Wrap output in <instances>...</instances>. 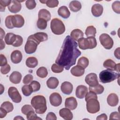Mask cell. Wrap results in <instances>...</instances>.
I'll return each instance as SVG.
<instances>
[{
    "label": "cell",
    "mask_w": 120,
    "mask_h": 120,
    "mask_svg": "<svg viewBox=\"0 0 120 120\" xmlns=\"http://www.w3.org/2000/svg\"><path fill=\"white\" fill-rule=\"evenodd\" d=\"M38 18H42L45 20L46 22L50 20L51 15L50 12L45 9H41L39 10L38 14Z\"/></svg>",
    "instance_id": "24"
},
{
    "label": "cell",
    "mask_w": 120,
    "mask_h": 120,
    "mask_svg": "<svg viewBox=\"0 0 120 120\" xmlns=\"http://www.w3.org/2000/svg\"><path fill=\"white\" fill-rule=\"evenodd\" d=\"M115 71H117L118 72H120V63H118V64L116 65Z\"/></svg>",
    "instance_id": "63"
},
{
    "label": "cell",
    "mask_w": 120,
    "mask_h": 120,
    "mask_svg": "<svg viewBox=\"0 0 120 120\" xmlns=\"http://www.w3.org/2000/svg\"><path fill=\"white\" fill-rule=\"evenodd\" d=\"M22 75L18 71H14L10 75L9 79L10 81L14 84L19 83L22 80Z\"/></svg>",
    "instance_id": "19"
},
{
    "label": "cell",
    "mask_w": 120,
    "mask_h": 120,
    "mask_svg": "<svg viewBox=\"0 0 120 120\" xmlns=\"http://www.w3.org/2000/svg\"><path fill=\"white\" fill-rule=\"evenodd\" d=\"M50 27L52 32L55 35H61L65 31L63 22L58 18H53L52 20Z\"/></svg>",
    "instance_id": "4"
},
{
    "label": "cell",
    "mask_w": 120,
    "mask_h": 120,
    "mask_svg": "<svg viewBox=\"0 0 120 120\" xmlns=\"http://www.w3.org/2000/svg\"><path fill=\"white\" fill-rule=\"evenodd\" d=\"M37 26L40 30H45L47 27V22L42 18H38L37 22Z\"/></svg>",
    "instance_id": "38"
},
{
    "label": "cell",
    "mask_w": 120,
    "mask_h": 120,
    "mask_svg": "<svg viewBox=\"0 0 120 120\" xmlns=\"http://www.w3.org/2000/svg\"><path fill=\"white\" fill-rule=\"evenodd\" d=\"M65 106L70 110H75L77 106V102L76 98L73 97H70L66 99Z\"/></svg>",
    "instance_id": "11"
},
{
    "label": "cell",
    "mask_w": 120,
    "mask_h": 120,
    "mask_svg": "<svg viewBox=\"0 0 120 120\" xmlns=\"http://www.w3.org/2000/svg\"><path fill=\"white\" fill-rule=\"evenodd\" d=\"M11 0H0V6L5 8L7 6H8L10 4Z\"/></svg>",
    "instance_id": "55"
},
{
    "label": "cell",
    "mask_w": 120,
    "mask_h": 120,
    "mask_svg": "<svg viewBox=\"0 0 120 120\" xmlns=\"http://www.w3.org/2000/svg\"><path fill=\"white\" fill-rule=\"evenodd\" d=\"M25 63L28 68H34L38 65V60L34 57H30L27 59Z\"/></svg>",
    "instance_id": "27"
},
{
    "label": "cell",
    "mask_w": 120,
    "mask_h": 120,
    "mask_svg": "<svg viewBox=\"0 0 120 120\" xmlns=\"http://www.w3.org/2000/svg\"><path fill=\"white\" fill-rule=\"evenodd\" d=\"M10 69H11L10 66H9V65L7 64V65H6L3 67H1L0 72L2 74L6 75L9 72Z\"/></svg>",
    "instance_id": "51"
},
{
    "label": "cell",
    "mask_w": 120,
    "mask_h": 120,
    "mask_svg": "<svg viewBox=\"0 0 120 120\" xmlns=\"http://www.w3.org/2000/svg\"><path fill=\"white\" fill-rule=\"evenodd\" d=\"M8 94L11 100L15 103H18L22 100L21 95L15 87H9L8 90Z\"/></svg>",
    "instance_id": "8"
},
{
    "label": "cell",
    "mask_w": 120,
    "mask_h": 120,
    "mask_svg": "<svg viewBox=\"0 0 120 120\" xmlns=\"http://www.w3.org/2000/svg\"><path fill=\"white\" fill-rule=\"evenodd\" d=\"M69 8L71 11L76 12L79 11L82 8L81 3L77 0L71 1L69 5Z\"/></svg>",
    "instance_id": "26"
},
{
    "label": "cell",
    "mask_w": 120,
    "mask_h": 120,
    "mask_svg": "<svg viewBox=\"0 0 120 120\" xmlns=\"http://www.w3.org/2000/svg\"><path fill=\"white\" fill-rule=\"evenodd\" d=\"M85 97V100L86 101L92 98L98 99V97L97 96V94L92 91H90L89 92H87Z\"/></svg>",
    "instance_id": "50"
},
{
    "label": "cell",
    "mask_w": 120,
    "mask_h": 120,
    "mask_svg": "<svg viewBox=\"0 0 120 120\" xmlns=\"http://www.w3.org/2000/svg\"><path fill=\"white\" fill-rule=\"evenodd\" d=\"M61 91L65 94L69 95L73 91V87L71 83L69 82H64L62 83L60 87Z\"/></svg>",
    "instance_id": "15"
},
{
    "label": "cell",
    "mask_w": 120,
    "mask_h": 120,
    "mask_svg": "<svg viewBox=\"0 0 120 120\" xmlns=\"http://www.w3.org/2000/svg\"><path fill=\"white\" fill-rule=\"evenodd\" d=\"M89 61L87 58L85 57H82L79 59L77 61V65L83 68H86L89 65Z\"/></svg>",
    "instance_id": "35"
},
{
    "label": "cell",
    "mask_w": 120,
    "mask_h": 120,
    "mask_svg": "<svg viewBox=\"0 0 120 120\" xmlns=\"http://www.w3.org/2000/svg\"><path fill=\"white\" fill-rule=\"evenodd\" d=\"M27 119L28 120H42L41 118L38 117L35 113L34 111L30 112L26 115Z\"/></svg>",
    "instance_id": "44"
},
{
    "label": "cell",
    "mask_w": 120,
    "mask_h": 120,
    "mask_svg": "<svg viewBox=\"0 0 120 120\" xmlns=\"http://www.w3.org/2000/svg\"><path fill=\"white\" fill-rule=\"evenodd\" d=\"M22 91L25 96H29L33 92V90L30 85L25 84L22 88Z\"/></svg>",
    "instance_id": "36"
},
{
    "label": "cell",
    "mask_w": 120,
    "mask_h": 120,
    "mask_svg": "<svg viewBox=\"0 0 120 120\" xmlns=\"http://www.w3.org/2000/svg\"><path fill=\"white\" fill-rule=\"evenodd\" d=\"M58 15L64 19L68 18L70 15V12L68 8L65 6L60 7L58 10Z\"/></svg>",
    "instance_id": "22"
},
{
    "label": "cell",
    "mask_w": 120,
    "mask_h": 120,
    "mask_svg": "<svg viewBox=\"0 0 120 120\" xmlns=\"http://www.w3.org/2000/svg\"><path fill=\"white\" fill-rule=\"evenodd\" d=\"M86 108L87 111L90 113H95L100 110V104L96 98H92L86 101Z\"/></svg>",
    "instance_id": "6"
},
{
    "label": "cell",
    "mask_w": 120,
    "mask_h": 120,
    "mask_svg": "<svg viewBox=\"0 0 120 120\" xmlns=\"http://www.w3.org/2000/svg\"><path fill=\"white\" fill-rule=\"evenodd\" d=\"M16 35H15L13 33L9 32V33H8L6 34L4 39L7 45H12V44L15 41L16 39Z\"/></svg>",
    "instance_id": "29"
},
{
    "label": "cell",
    "mask_w": 120,
    "mask_h": 120,
    "mask_svg": "<svg viewBox=\"0 0 120 120\" xmlns=\"http://www.w3.org/2000/svg\"><path fill=\"white\" fill-rule=\"evenodd\" d=\"M23 43V39L20 36L16 35V38L15 41L12 44V45L14 47H19Z\"/></svg>",
    "instance_id": "46"
},
{
    "label": "cell",
    "mask_w": 120,
    "mask_h": 120,
    "mask_svg": "<svg viewBox=\"0 0 120 120\" xmlns=\"http://www.w3.org/2000/svg\"><path fill=\"white\" fill-rule=\"evenodd\" d=\"M70 72L73 75L79 77L84 74L85 70L83 68L77 65L71 68Z\"/></svg>",
    "instance_id": "21"
},
{
    "label": "cell",
    "mask_w": 120,
    "mask_h": 120,
    "mask_svg": "<svg viewBox=\"0 0 120 120\" xmlns=\"http://www.w3.org/2000/svg\"><path fill=\"white\" fill-rule=\"evenodd\" d=\"M40 44L33 34L31 35L27 38V42L24 46L25 52L27 54H31L35 52L37 49L38 45Z\"/></svg>",
    "instance_id": "5"
},
{
    "label": "cell",
    "mask_w": 120,
    "mask_h": 120,
    "mask_svg": "<svg viewBox=\"0 0 120 120\" xmlns=\"http://www.w3.org/2000/svg\"><path fill=\"white\" fill-rule=\"evenodd\" d=\"M31 105L38 114H43L47 110L46 99L42 95L33 97L31 100Z\"/></svg>",
    "instance_id": "2"
},
{
    "label": "cell",
    "mask_w": 120,
    "mask_h": 120,
    "mask_svg": "<svg viewBox=\"0 0 120 120\" xmlns=\"http://www.w3.org/2000/svg\"><path fill=\"white\" fill-rule=\"evenodd\" d=\"M21 8V4L18 0H11L10 4L8 6L9 11L13 13H16L19 12Z\"/></svg>",
    "instance_id": "13"
},
{
    "label": "cell",
    "mask_w": 120,
    "mask_h": 120,
    "mask_svg": "<svg viewBox=\"0 0 120 120\" xmlns=\"http://www.w3.org/2000/svg\"><path fill=\"white\" fill-rule=\"evenodd\" d=\"M88 88L85 85H80L77 87L75 90V95L77 98L82 99L84 98L88 92Z\"/></svg>",
    "instance_id": "14"
},
{
    "label": "cell",
    "mask_w": 120,
    "mask_h": 120,
    "mask_svg": "<svg viewBox=\"0 0 120 120\" xmlns=\"http://www.w3.org/2000/svg\"><path fill=\"white\" fill-rule=\"evenodd\" d=\"M99 40L100 44L106 49H111L113 45V41L112 38L106 33H103L100 35Z\"/></svg>",
    "instance_id": "7"
},
{
    "label": "cell",
    "mask_w": 120,
    "mask_h": 120,
    "mask_svg": "<svg viewBox=\"0 0 120 120\" xmlns=\"http://www.w3.org/2000/svg\"><path fill=\"white\" fill-rule=\"evenodd\" d=\"M40 2L43 3V4H45L46 3V0H44V1H42V0H40Z\"/></svg>",
    "instance_id": "64"
},
{
    "label": "cell",
    "mask_w": 120,
    "mask_h": 120,
    "mask_svg": "<svg viewBox=\"0 0 120 120\" xmlns=\"http://www.w3.org/2000/svg\"><path fill=\"white\" fill-rule=\"evenodd\" d=\"M85 81L90 87H95L99 84L97 75L94 73L87 75L85 78Z\"/></svg>",
    "instance_id": "9"
},
{
    "label": "cell",
    "mask_w": 120,
    "mask_h": 120,
    "mask_svg": "<svg viewBox=\"0 0 120 120\" xmlns=\"http://www.w3.org/2000/svg\"><path fill=\"white\" fill-rule=\"evenodd\" d=\"M79 47L82 50L89 49V45L87 38H82L78 40Z\"/></svg>",
    "instance_id": "31"
},
{
    "label": "cell",
    "mask_w": 120,
    "mask_h": 120,
    "mask_svg": "<svg viewBox=\"0 0 120 120\" xmlns=\"http://www.w3.org/2000/svg\"><path fill=\"white\" fill-rule=\"evenodd\" d=\"M116 65L115 62L111 59H107L103 63V66L105 68L111 70H115Z\"/></svg>",
    "instance_id": "28"
},
{
    "label": "cell",
    "mask_w": 120,
    "mask_h": 120,
    "mask_svg": "<svg viewBox=\"0 0 120 120\" xmlns=\"http://www.w3.org/2000/svg\"><path fill=\"white\" fill-rule=\"evenodd\" d=\"M77 46L76 42L70 36H67L63 41L55 63L65 68L66 70H69L75 64L76 59L81 54Z\"/></svg>",
    "instance_id": "1"
},
{
    "label": "cell",
    "mask_w": 120,
    "mask_h": 120,
    "mask_svg": "<svg viewBox=\"0 0 120 120\" xmlns=\"http://www.w3.org/2000/svg\"><path fill=\"white\" fill-rule=\"evenodd\" d=\"M0 107L5 109L8 113L12 112L14 109V106L11 102L9 101H5L3 102L0 105Z\"/></svg>",
    "instance_id": "37"
},
{
    "label": "cell",
    "mask_w": 120,
    "mask_h": 120,
    "mask_svg": "<svg viewBox=\"0 0 120 120\" xmlns=\"http://www.w3.org/2000/svg\"><path fill=\"white\" fill-rule=\"evenodd\" d=\"M0 40H2L5 35V32L1 28H0Z\"/></svg>",
    "instance_id": "59"
},
{
    "label": "cell",
    "mask_w": 120,
    "mask_h": 120,
    "mask_svg": "<svg viewBox=\"0 0 120 120\" xmlns=\"http://www.w3.org/2000/svg\"><path fill=\"white\" fill-rule=\"evenodd\" d=\"M70 37L75 41H78L79 39L83 38V33L80 29H76L71 31L70 33Z\"/></svg>",
    "instance_id": "25"
},
{
    "label": "cell",
    "mask_w": 120,
    "mask_h": 120,
    "mask_svg": "<svg viewBox=\"0 0 120 120\" xmlns=\"http://www.w3.org/2000/svg\"><path fill=\"white\" fill-rule=\"evenodd\" d=\"M49 100L51 104L55 107L59 106L62 103V98L60 94L57 92L51 94L49 97Z\"/></svg>",
    "instance_id": "10"
},
{
    "label": "cell",
    "mask_w": 120,
    "mask_h": 120,
    "mask_svg": "<svg viewBox=\"0 0 120 120\" xmlns=\"http://www.w3.org/2000/svg\"><path fill=\"white\" fill-rule=\"evenodd\" d=\"M33 79V76L30 74H28L25 75L22 80V82L25 84H27L31 82Z\"/></svg>",
    "instance_id": "49"
},
{
    "label": "cell",
    "mask_w": 120,
    "mask_h": 120,
    "mask_svg": "<svg viewBox=\"0 0 120 120\" xmlns=\"http://www.w3.org/2000/svg\"><path fill=\"white\" fill-rule=\"evenodd\" d=\"M103 12V7L99 4H94L91 8V12L93 16L99 17L101 16Z\"/></svg>",
    "instance_id": "18"
},
{
    "label": "cell",
    "mask_w": 120,
    "mask_h": 120,
    "mask_svg": "<svg viewBox=\"0 0 120 120\" xmlns=\"http://www.w3.org/2000/svg\"><path fill=\"white\" fill-rule=\"evenodd\" d=\"M108 104L111 106H116L119 102V98L118 96L115 93H111L107 98Z\"/></svg>",
    "instance_id": "20"
},
{
    "label": "cell",
    "mask_w": 120,
    "mask_h": 120,
    "mask_svg": "<svg viewBox=\"0 0 120 120\" xmlns=\"http://www.w3.org/2000/svg\"><path fill=\"white\" fill-rule=\"evenodd\" d=\"M12 22L14 27L21 28L24 24V19L22 15H13Z\"/></svg>",
    "instance_id": "12"
},
{
    "label": "cell",
    "mask_w": 120,
    "mask_h": 120,
    "mask_svg": "<svg viewBox=\"0 0 120 120\" xmlns=\"http://www.w3.org/2000/svg\"><path fill=\"white\" fill-rule=\"evenodd\" d=\"M46 120H56L57 117L55 113L52 112H49L46 117Z\"/></svg>",
    "instance_id": "54"
},
{
    "label": "cell",
    "mask_w": 120,
    "mask_h": 120,
    "mask_svg": "<svg viewBox=\"0 0 120 120\" xmlns=\"http://www.w3.org/2000/svg\"><path fill=\"white\" fill-rule=\"evenodd\" d=\"M59 115L66 120H71L73 119V113L70 110L67 108H63L59 111Z\"/></svg>",
    "instance_id": "17"
},
{
    "label": "cell",
    "mask_w": 120,
    "mask_h": 120,
    "mask_svg": "<svg viewBox=\"0 0 120 120\" xmlns=\"http://www.w3.org/2000/svg\"><path fill=\"white\" fill-rule=\"evenodd\" d=\"M45 4L49 8H53L58 6L59 1L57 0H46Z\"/></svg>",
    "instance_id": "47"
},
{
    "label": "cell",
    "mask_w": 120,
    "mask_h": 120,
    "mask_svg": "<svg viewBox=\"0 0 120 120\" xmlns=\"http://www.w3.org/2000/svg\"><path fill=\"white\" fill-rule=\"evenodd\" d=\"M36 74L38 77L41 78H44L47 76L48 71L46 68L44 67H41L38 69L36 72Z\"/></svg>",
    "instance_id": "33"
},
{
    "label": "cell",
    "mask_w": 120,
    "mask_h": 120,
    "mask_svg": "<svg viewBox=\"0 0 120 120\" xmlns=\"http://www.w3.org/2000/svg\"><path fill=\"white\" fill-rule=\"evenodd\" d=\"M22 58V55L21 52L19 50H15L11 54L10 59L12 62L14 64L20 63Z\"/></svg>",
    "instance_id": "16"
},
{
    "label": "cell",
    "mask_w": 120,
    "mask_h": 120,
    "mask_svg": "<svg viewBox=\"0 0 120 120\" xmlns=\"http://www.w3.org/2000/svg\"><path fill=\"white\" fill-rule=\"evenodd\" d=\"M120 47H118L117 49H115V50L114 51V54L115 57L118 59H120Z\"/></svg>",
    "instance_id": "58"
},
{
    "label": "cell",
    "mask_w": 120,
    "mask_h": 120,
    "mask_svg": "<svg viewBox=\"0 0 120 120\" xmlns=\"http://www.w3.org/2000/svg\"><path fill=\"white\" fill-rule=\"evenodd\" d=\"M8 64L7 60L6 57L2 54H0V66L3 67Z\"/></svg>",
    "instance_id": "53"
},
{
    "label": "cell",
    "mask_w": 120,
    "mask_h": 120,
    "mask_svg": "<svg viewBox=\"0 0 120 120\" xmlns=\"http://www.w3.org/2000/svg\"><path fill=\"white\" fill-rule=\"evenodd\" d=\"M14 120H24L23 118L21 116H17L16 117H15L14 119Z\"/></svg>",
    "instance_id": "62"
},
{
    "label": "cell",
    "mask_w": 120,
    "mask_h": 120,
    "mask_svg": "<svg viewBox=\"0 0 120 120\" xmlns=\"http://www.w3.org/2000/svg\"><path fill=\"white\" fill-rule=\"evenodd\" d=\"M0 50L3 49L5 47V44L2 40H0Z\"/></svg>",
    "instance_id": "60"
},
{
    "label": "cell",
    "mask_w": 120,
    "mask_h": 120,
    "mask_svg": "<svg viewBox=\"0 0 120 120\" xmlns=\"http://www.w3.org/2000/svg\"><path fill=\"white\" fill-rule=\"evenodd\" d=\"M59 82L58 79L55 77H50L46 82L47 87L51 89H55L58 86Z\"/></svg>",
    "instance_id": "23"
},
{
    "label": "cell",
    "mask_w": 120,
    "mask_h": 120,
    "mask_svg": "<svg viewBox=\"0 0 120 120\" xmlns=\"http://www.w3.org/2000/svg\"><path fill=\"white\" fill-rule=\"evenodd\" d=\"M32 111H34V109H33L32 106H31L30 105H24L21 109V112H22L26 115L27 113H28Z\"/></svg>",
    "instance_id": "43"
},
{
    "label": "cell",
    "mask_w": 120,
    "mask_h": 120,
    "mask_svg": "<svg viewBox=\"0 0 120 120\" xmlns=\"http://www.w3.org/2000/svg\"><path fill=\"white\" fill-rule=\"evenodd\" d=\"M0 94H2V93L4 92V86H3V85L2 84H0Z\"/></svg>",
    "instance_id": "61"
},
{
    "label": "cell",
    "mask_w": 120,
    "mask_h": 120,
    "mask_svg": "<svg viewBox=\"0 0 120 120\" xmlns=\"http://www.w3.org/2000/svg\"><path fill=\"white\" fill-rule=\"evenodd\" d=\"M96 120H107V116L106 114L103 113V114H101L98 115L97 117Z\"/></svg>",
    "instance_id": "57"
},
{
    "label": "cell",
    "mask_w": 120,
    "mask_h": 120,
    "mask_svg": "<svg viewBox=\"0 0 120 120\" xmlns=\"http://www.w3.org/2000/svg\"><path fill=\"white\" fill-rule=\"evenodd\" d=\"M120 115L119 112H112L110 115L109 120H120Z\"/></svg>",
    "instance_id": "52"
},
{
    "label": "cell",
    "mask_w": 120,
    "mask_h": 120,
    "mask_svg": "<svg viewBox=\"0 0 120 120\" xmlns=\"http://www.w3.org/2000/svg\"><path fill=\"white\" fill-rule=\"evenodd\" d=\"M26 8L29 9H33L36 6V3L34 0H28L25 2Z\"/></svg>",
    "instance_id": "48"
},
{
    "label": "cell",
    "mask_w": 120,
    "mask_h": 120,
    "mask_svg": "<svg viewBox=\"0 0 120 120\" xmlns=\"http://www.w3.org/2000/svg\"><path fill=\"white\" fill-rule=\"evenodd\" d=\"M97 31L96 29L93 26H88L85 30V35L87 37H95L96 36Z\"/></svg>",
    "instance_id": "34"
},
{
    "label": "cell",
    "mask_w": 120,
    "mask_h": 120,
    "mask_svg": "<svg viewBox=\"0 0 120 120\" xmlns=\"http://www.w3.org/2000/svg\"><path fill=\"white\" fill-rule=\"evenodd\" d=\"M30 85L31 87L33 92H36L38 91L40 89V84L39 82L37 81H32Z\"/></svg>",
    "instance_id": "42"
},
{
    "label": "cell",
    "mask_w": 120,
    "mask_h": 120,
    "mask_svg": "<svg viewBox=\"0 0 120 120\" xmlns=\"http://www.w3.org/2000/svg\"><path fill=\"white\" fill-rule=\"evenodd\" d=\"M119 74H117L112 70L106 69L100 73L99 77L100 82L103 83H105L110 82L117 78H119Z\"/></svg>",
    "instance_id": "3"
},
{
    "label": "cell",
    "mask_w": 120,
    "mask_h": 120,
    "mask_svg": "<svg viewBox=\"0 0 120 120\" xmlns=\"http://www.w3.org/2000/svg\"><path fill=\"white\" fill-rule=\"evenodd\" d=\"M89 89L90 91H92L96 94H101L104 90V87L99 84L95 87H89Z\"/></svg>",
    "instance_id": "32"
},
{
    "label": "cell",
    "mask_w": 120,
    "mask_h": 120,
    "mask_svg": "<svg viewBox=\"0 0 120 120\" xmlns=\"http://www.w3.org/2000/svg\"><path fill=\"white\" fill-rule=\"evenodd\" d=\"M64 68L62 66L56 64L54 63L52 64L51 67L52 71L55 73H60L62 72L63 71Z\"/></svg>",
    "instance_id": "41"
},
{
    "label": "cell",
    "mask_w": 120,
    "mask_h": 120,
    "mask_svg": "<svg viewBox=\"0 0 120 120\" xmlns=\"http://www.w3.org/2000/svg\"><path fill=\"white\" fill-rule=\"evenodd\" d=\"M89 45V49H91L96 47L97 45V40L95 37H89L86 38Z\"/></svg>",
    "instance_id": "39"
},
{
    "label": "cell",
    "mask_w": 120,
    "mask_h": 120,
    "mask_svg": "<svg viewBox=\"0 0 120 120\" xmlns=\"http://www.w3.org/2000/svg\"><path fill=\"white\" fill-rule=\"evenodd\" d=\"M36 39L40 43L46 41L48 39V35L46 33L39 32L33 34Z\"/></svg>",
    "instance_id": "30"
},
{
    "label": "cell",
    "mask_w": 120,
    "mask_h": 120,
    "mask_svg": "<svg viewBox=\"0 0 120 120\" xmlns=\"http://www.w3.org/2000/svg\"><path fill=\"white\" fill-rule=\"evenodd\" d=\"M12 17L13 15H8L7 16L5 19V25L7 28L9 29H13L14 28L12 22Z\"/></svg>",
    "instance_id": "40"
},
{
    "label": "cell",
    "mask_w": 120,
    "mask_h": 120,
    "mask_svg": "<svg viewBox=\"0 0 120 120\" xmlns=\"http://www.w3.org/2000/svg\"><path fill=\"white\" fill-rule=\"evenodd\" d=\"M7 113L8 112L5 109H4L1 107L0 108V119L4 118L6 116Z\"/></svg>",
    "instance_id": "56"
},
{
    "label": "cell",
    "mask_w": 120,
    "mask_h": 120,
    "mask_svg": "<svg viewBox=\"0 0 120 120\" xmlns=\"http://www.w3.org/2000/svg\"><path fill=\"white\" fill-rule=\"evenodd\" d=\"M112 7L114 12L116 13L117 14L120 13V2L119 1L117 0L113 2Z\"/></svg>",
    "instance_id": "45"
}]
</instances>
